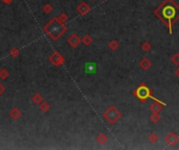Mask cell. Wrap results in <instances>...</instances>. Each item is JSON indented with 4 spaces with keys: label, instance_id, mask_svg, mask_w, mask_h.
Returning a JSON list of instances; mask_svg holds the SVG:
<instances>
[{
    "label": "cell",
    "instance_id": "1",
    "mask_svg": "<svg viewBox=\"0 0 179 150\" xmlns=\"http://www.w3.org/2000/svg\"><path fill=\"white\" fill-rule=\"evenodd\" d=\"M154 16L163 23L169 30L173 33V25L179 20V5L175 0H163L153 12Z\"/></svg>",
    "mask_w": 179,
    "mask_h": 150
},
{
    "label": "cell",
    "instance_id": "2",
    "mask_svg": "<svg viewBox=\"0 0 179 150\" xmlns=\"http://www.w3.org/2000/svg\"><path fill=\"white\" fill-rule=\"evenodd\" d=\"M68 30V27L65 24L61 23L57 17H54L45 26L43 27V31L52 40L58 41L60 38Z\"/></svg>",
    "mask_w": 179,
    "mask_h": 150
},
{
    "label": "cell",
    "instance_id": "3",
    "mask_svg": "<svg viewBox=\"0 0 179 150\" xmlns=\"http://www.w3.org/2000/svg\"><path fill=\"white\" fill-rule=\"evenodd\" d=\"M133 95L140 101L142 103L146 102L148 99H152L153 101H159V99L153 96V91L147 86L146 83H142L133 91Z\"/></svg>",
    "mask_w": 179,
    "mask_h": 150
},
{
    "label": "cell",
    "instance_id": "4",
    "mask_svg": "<svg viewBox=\"0 0 179 150\" xmlns=\"http://www.w3.org/2000/svg\"><path fill=\"white\" fill-rule=\"evenodd\" d=\"M103 118L111 125H114L116 122L121 118V113L119 112V109L114 105L109 106L105 112L103 113Z\"/></svg>",
    "mask_w": 179,
    "mask_h": 150
},
{
    "label": "cell",
    "instance_id": "5",
    "mask_svg": "<svg viewBox=\"0 0 179 150\" xmlns=\"http://www.w3.org/2000/svg\"><path fill=\"white\" fill-rule=\"evenodd\" d=\"M48 61L50 64H52L55 67H62L65 64V58L60 53L59 51H54L49 56H48Z\"/></svg>",
    "mask_w": 179,
    "mask_h": 150
},
{
    "label": "cell",
    "instance_id": "6",
    "mask_svg": "<svg viewBox=\"0 0 179 150\" xmlns=\"http://www.w3.org/2000/svg\"><path fill=\"white\" fill-rule=\"evenodd\" d=\"M165 141L169 146L174 147L179 143V136L176 134V132H170L169 134H167V137L165 138Z\"/></svg>",
    "mask_w": 179,
    "mask_h": 150
},
{
    "label": "cell",
    "instance_id": "7",
    "mask_svg": "<svg viewBox=\"0 0 179 150\" xmlns=\"http://www.w3.org/2000/svg\"><path fill=\"white\" fill-rule=\"evenodd\" d=\"M167 106V103H165L163 101L159 100V101H154L152 104L150 105L149 109H150L152 113H158L160 114V112L163 109V107Z\"/></svg>",
    "mask_w": 179,
    "mask_h": 150
},
{
    "label": "cell",
    "instance_id": "8",
    "mask_svg": "<svg viewBox=\"0 0 179 150\" xmlns=\"http://www.w3.org/2000/svg\"><path fill=\"white\" fill-rule=\"evenodd\" d=\"M67 43L71 48H76L80 46V44L82 43V41H81V38L79 37V35L72 33V35L67 39Z\"/></svg>",
    "mask_w": 179,
    "mask_h": 150
},
{
    "label": "cell",
    "instance_id": "9",
    "mask_svg": "<svg viewBox=\"0 0 179 150\" xmlns=\"http://www.w3.org/2000/svg\"><path fill=\"white\" fill-rule=\"evenodd\" d=\"M90 6L86 3L85 1H82L78 6H76V12L81 15V16H86L89 12H90Z\"/></svg>",
    "mask_w": 179,
    "mask_h": 150
},
{
    "label": "cell",
    "instance_id": "10",
    "mask_svg": "<svg viewBox=\"0 0 179 150\" xmlns=\"http://www.w3.org/2000/svg\"><path fill=\"white\" fill-rule=\"evenodd\" d=\"M10 117L12 118L13 120L17 121V120H19L22 117V112H21V109H18V107H13L10 112Z\"/></svg>",
    "mask_w": 179,
    "mask_h": 150
},
{
    "label": "cell",
    "instance_id": "11",
    "mask_svg": "<svg viewBox=\"0 0 179 150\" xmlns=\"http://www.w3.org/2000/svg\"><path fill=\"white\" fill-rule=\"evenodd\" d=\"M139 67L142 69L144 71H147L152 67V62L149 60L148 58H144L142 61L139 62Z\"/></svg>",
    "mask_w": 179,
    "mask_h": 150
},
{
    "label": "cell",
    "instance_id": "12",
    "mask_svg": "<svg viewBox=\"0 0 179 150\" xmlns=\"http://www.w3.org/2000/svg\"><path fill=\"white\" fill-rule=\"evenodd\" d=\"M85 72L87 74H93L97 72V64L95 63H87L85 65Z\"/></svg>",
    "mask_w": 179,
    "mask_h": 150
},
{
    "label": "cell",
    "instance_id": "13",
    "mask_svg": "<svg viewBox=\"0 0 179 150\" xmlns=\"http://www.w3.org/2000/svg\"><path fill=\"white\" fill-rule=\"evenodd\" d=\"M42 101H43V96H42L41 94H39V93H36V94H34L33 96H31V102H33L34 104L39 105Z\"/></svg>",
    "mask_w": 179,
    "mask_h": 150
},
{
    "label": "cell",
    "instance_id": "14",
    "mask_svg": "<svg viewBox=\"0 0 179 150\" xmlns=\"http://www.w3.org/2000/svg\"><path fill=\"white\" fill-rule=\"evenodd\" d=\"M97 142L99 143L100 145H105L106 143L108 142V137L106 136L105 134H103V132H101V134H97Z\"/></svg>",
    "mask_w": 179,
    "mask_h": 150
},
{
    "label": "cell",
    "instance_id": "15",
    "mask_svg": "<svg viewBox=\"0 0 179 150\" xmlns=\"http://www.w3.org/2000/svg\"><path fill=\"white\" fill-rule=\"evenodd\" d=\"M81 41H82V43L84 44L85 46H90L91 44L93 43V39L90 35H85L84 37L81 39Z\"/></svg>",
    "mask_w": 179,
    "mask_h": 150
},
{
    "label": "cell",
    "instance_id": "16",
    "mask_svg": "<svg viewBox=\"0 0 179 150\" xmlns=\"http://www.w3.org/2000/svg\"><path fill=\"white\" fill-rule=\"evenodd\" d=\"M39 109H41V112H43V113H47V112L50 109V104L47 102V101H44L43 100L39 104Z\"/></svg>",
    "mask_w": 179,
    "mask_h": 150
},
{
    "label": "cell",
    "instance_id": "17",
    "mask_svg": "<svg viewBox=\"0 0 179 150\" xmlns=\"http://www.w3.org/2000/svg\"><path fill=\"white\" fill-rule=\"evenodd\" d=\"M108 47H109V49L111 50V51H115V50H118L119 48L118 41H116V40H112V41H110L109 43H108Z\"/></svg>",
    "mask_w": 179,
    "mask_h": 150
},
{
    "label": "cell",
    "instance_id": "18",
    "mask_svg": "<svg viewBox=\"0 0 179 150\" xmlns=\"http://www.w3.org/2000/svg\"><path fill=\"white\" fill-rule=\"evenodd\" d=\"M150 120H151V122H153L154 124H156L161 120V116L159 115L158 113H152V115L150 116Z\"/></svg>",
    "mask_w": 179,
    "mask_h": 150
},
{
    "label": "cell",
    "instance_id": "19",
    "mask_svg": "<svg viewBox=\"0 0 179 150\" xmlns=\"http://www.w3.org/2000/svg\"><path fill=\"white\" fill-rule=\"evenodd\" d=\"M10 72L6 70L5 68H2L0 69V79L1 80H6L8 77H10Z\"/></svg>",
    "mask_w": 179,
    "mask_h": 150
},
{
    "label": "cell",
    "instance_id": "20",
    "mask_svg": "<svg viewBox=\"0 0 179 150\" xmlns=\"http://www.w3.org/2000/svg\"><path fill=\"white\" fill-rule=\"evenodd\" d=\"M151 49H152V45H151L150 42H148V41L142 42V51L149 52V51H151Z\"/></svg>",
    "mask_w": 179,
    "mask_h": 150
},
{
    "label": "cell",
    "instance_id": "21",
    "mask_svg": "<svg viewBox=\"0 0 179 150\" xmlns=\"http://www.w3.org/2000/svg\"><path fill=\"white\" fill-rule=\"evenodd\" d=\"M158 140H159L158 136H157V134H155V132H152V134H149L148 141H149L150 143H152V144H155V143H157V142H158Z\"/></svg>",
    "mask_w": 179,
    "mask_h": 150
},
{
    "label": "cell",
    "instance_id": "22",
    "mask_svg": "<svg viewBox=\"0 0 179 150\" xmlns=\"http://www.w3.org/2000/svg\"><path fill=\"white\" fill-rule=\"evenodd\" d=\"M171 63L176 65V66H179V52H175V53L171 56Z\"/></svg>",
    "mask_w": 179,
    "mask_h": 150
},
{
    "label": "cell",
    "instance_id": "23",
    "mask_svg": "<svg viewBox=\"0 0 179 150\" xmlns=\"http://www.w3.org/2000/svg\"><path fill=\"white\" fill-rule=\"evenodd\" d=\"M8 53H10V55L12 56V58H17V56H19V54H20V50H19L17 47H14L8 51Z\"/></svg>",
    "mask_w": 179,
    "mask_h": 150
},
{
    "label": "cell",
    "instance_id": "24",
    "mask_svg": "<svg viewBox=\"0 0 179 150\" xmlns=\"http://www.w3.org/2000/svg\"><path fill=\"white\" fill-rule=\"evenodd\" d=\"M57 18H58V20L61 23H63V24H65V23L68 21V16H67V14H65V13H62V14H60L59 17H57Z\"/></svg>",
    "mask_w": 179,
    "mask_h": 150
},
{
    "label": "cell",
    "instance_id": "25",
    "mask_svg": "<svg viewBox=\"0 0 179 150\" xmlns=\"http://www.w3.org/2000/svg\"><path fill=\"white\" fill-rule=\"evenodd\" d=\"M52 10H54V7H52V5H50L49 3L44 4L43 7H42V10H43L45 14H50V13L52 12Z\"/></svg>",
    "mask_w": 179,
    "mask_h": 150
},
{
    "label": "cell",
    "instance_id": "26",
    "mask_svg": "<svg viewBox=\"0 0 179 150\" xmlns=\"http://www.w3.org/2000/svg\"><path fill=\"white\" fill-rule=\"evenodd\" d=\"M4 92H5V86H4L3 83H1V82H0V96H1Z\"/></svg>",
    "mask_w": 179,
    "mask_h": 150
},
{
    "label": "cell",
    "instance_id": "27",
    "mask_svg": "<svg viewBox=\"0 0 179 150\" xmlns=\"http://www.w3.org/2000/svg\"><path fill=\"white\" fill-rule=\"evenodd\" d=\"M2 2H3L4 4H10V3H13V1H14V0H1Z\"/></svg>",
    "mask_w": 179,
    "mask_h": 150
},
{
    "label": "cell",
    "instance_id": "28",
    "mask_svg": "<svg viewBox=\"0 0 179 150\" xmlns=\"http://www.w3.org/2000/svg\"><path fill=\"white\" fill-rule=\"evenodd\" d=\"M175 76H176L177 78H179V66H178V68L175 70Z\"/></svg>",
    "mask_w": 179,
    "mask_h": 150
},
{
    "label": "cell",
    "instance_id": "29",
    "mask_svg": "<svg viewBox=\"0 0 179 150\" xmlns=\"http://www.w3.org/2000/svg\"><path fill=\"white\" fill-rule=\"evenodd\" d=\"M92 1H95V0H92Z\"/></svg>",
    "mask_w": 179,
    "mask_h": 150
},
{
    "label": "cell",
    "instance_id": "30",
    "mask_svg": "<svg viewBox=\"0 0 179 150\" xmlns=\"http://www.w3.org/2000/svg\"><path fill=\"white\" fill-rule=\"evenodd\" d=\"M102 1H104V0H102Z\"/></svg>",
    "mask_w": 179,
    "mask_h": 150
}]
</instances>
